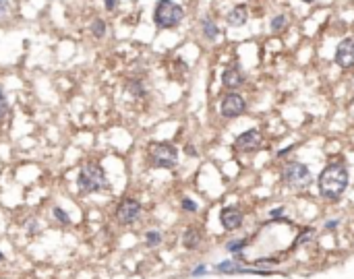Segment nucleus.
Here are the masks:
<instances>
[{"label":"nucleus","mask_w":354,"mask_h":279,"mask_svg":"<svg viewBox=\"0 0 354 279\" xmlns=\"http://www.w3.org/2000/svg\"><path fill=\"white\" fill-rule=\"evenodd\" d=\"M350 184V174L348 168L340 163H329L317 178V188L319 195L327 201H338Z\"/></svg>","instance_id":"obj_1"},{"label":"nucleus","mask_w":354,"mask_h":279,"mask_svg":"<svg viewBox=\"0 0 354 279\" xmlns=\"http://www.w3.org/2000/svg\"><path fill=\"white\" fill-rule=\"evenodd\" d=\"M185 11L181 5H176L174 0H158L156 9H153V23L160 29H174L183 23Z\"/></svg>","instance_id":"obj_2"},{"label":"nucleus","mask_w":354,"mask_h":279,"mask_svg":"<svg viewBox=\"0 0 354 279\" xmlns=\"http://www.w3.org/2000/svg\"><path fill=\"white\" fill-rule=\"evenodd\" d=\"M77 184H79V190L81 192H98V190L108 188V176H106V172H104L102 165L87 163L79 172Z\"/></svg>","instance_id":"obj_3"},{"label":"nucleus","mask_w":354,"mask_h":279,"mask_svg":"<svg viewBox=\"0 0 354 279\" xmlns=\"http://www.w3.org/2000/svg\"><path fill=\"white\" fill-rule=\"evenodd\" d=\"M282 180L290 188H306L313 182V174L304 163L300 161H288L282 168Z\"/></svg>","instance_id":"obj_4"},{"label":"nucleus","mask_w":354,"mask_h":279,"mask_svg":"<svg viewBox=\"0 0 354 279\" xmlns=\"http://www.w3.org/2000/svg\"><path fill=\"white\" fill-rule=\"evenodd\" d=\"M149 163L153 168L172 170L179 163V149L170 143H153L149 147Z\"/></svg>","instance_id":"obj_5"},{"label":"nucleus","mask_w":354,"mask_h":279,"mask_svg":"<svg viewBox=\"0 0 354 279\" xmlns=\"http://www.w3.org/2000/svg\"><path fill=\"white\" fill-rule=\"evenodd\" d=\"M141 215V203L137 199H124L120 201L118 209H116V219L120 226H132L139 221Z\"/></svg>","instance_id":"obj_6"},{"label":"nucleus","mask_w":354,"mask_h":279,"mask_svg":"<svg viewBox=\"0 0 354 279\" xmlns=\"http://www.w3.org/2000/svg\"><path fill=\"white\" fill-rule=\"evenodd\" d=\"M245 110H247V101H245V97L238 95V93L224 95L222 103H219V112H222L224 118H238Z\"/></svg>","instance_id":"obj_7"},{"label":"nucleus","mask_w":354,"mask_h":279,"mask_svg":"<svg viewBox=\"0 0 354 279\" xmlns=\"http://www.w3.org/2000/svg\"><path fill=\"white\" fill-rule=\"evenodd\" d=\"M263 143V137L257 128H249L247 133H242L236 137L234 141V149L236 151H242V153H249V151H257Z\"/></svg>","instance_id":"obj_8"},{"label":"nucleus","mask_w":354,"mask_h":279,"mask_svg":"<svg viewBox=\"0 0 354 279\" xmlns=\"http://www.w3.org/2000/svg\"><path fill=\"white\" fill-rule=\"evenodd\" d=\"M336 64L342 69H352L354 67V39H342L338 48H336V56H334Z\"/></svg>","instance_id":"obj_9"},{"label":"nucleus","mask_w":354,"mask_h":279,"mask_svg":"<svg viewBox=\"0 0 354 279\" xmlns=\"http://www.w3.org/2000/svg\"><path fill=\"white\" fill-rule=\"evenodd\" d=\"M242 221H245V215H242V211L238 207H224L222 211H219V224L224 226V230H236L242 226Z\"/></svg>","instance_id":"obj_10"},{"label":"nucleus","mask_w":354,"mask_h":279,"mask_svg":"<svg viewBox=\"0 0 354 279\" xmlns=\"http://www.w3.org/2000/svg\"><path fill=\"white\" fill-rule=\"evenodd\" d=\"M249 21V11H247V7L245 5H238V7H234L228 15H226V23L230 25V27H242Z\"/></svg>","instance_id":"obj_11"},{"label":"nucleus","mask_w":354,"mask_h":279,"mask_svg":"<svg viewBox=\"0 0 354 279\" xmlns=\"http://www.w3.org/2000/svg\"><path fill=\"white\" fill-rule=\"evenodd\" d=\"M222 83H224V87H228V89H236V87H240V85L245 83V75H242L236 67H230V69H226L222 73Z\"/></svg>","instance_id":"obj_12"},{"label":"nucleus","mask_w":354,"mask_h":279,"mask_svg":"<svg viewBox=\"0 0 354 279\" xmlns=\"http://www.w3.org/2000/svg\"><path fill=\"white\" fill-rule=\"evenodd\" d=\"M199 244H201V234H199L195 228H189L185 234H183V246L187 250H195Z\"/></svg>","instance_id":"obj_13"},{"label":"nucleus","mask_w":354,"mask_h":279,"mask_svg":"<svg viewBox=\"0 0 354 279\" xmlns=\"http://www.w3.org/2000/svg\"><path fill=\"white\" fill-rule=\"evenodd\" d=\"M201 31H203L205 39H209V41L217 39V35H219V27L215 25V21L209 19V17H205V19L201 21Z\"/></svg>","instance_id":"obj_14"},{"label":"nucleus","mask_w":354,"mask_h":279,"mask_svg":"<svg viewBox=\"0 0 354 279\" xmlns=\"http://www.w3.org/2000/svg\"><path fill=\"white\" fill-rule=\"evenodd\" d=\"M247 244H249V240H247V238H240V240H230V242L226 244V250H228V252H232V254L236 256V254H242V250L247 248Z\"/></svg>","instance_id":"obj_15"},{"label":"nucleus","mask_w":354,"mask_h":279,"mask_svg":"<svg viewBox=\"0 0 354 279\" xmlns=\"http://www.w3.org/2000/svg\"><path fill=\"white\" fill-rule=\"evenodd\" d=\"M238 269H240V265H236V263H232V261H222V263H217L215 265V271L217 273H238Z\"/></svg>","instance_id":"obj_16"},{"label":"nucleus","mask_w":354,"mask_h":279,"mask_svg":"<svg viewBox=\"0 0 354 279\" xmlns=\"http://www.w3.org/2000/svg\"><path fill=\"white\" fill-rule=\"evenodd\" d=\"M313 236H315V228H304V230L300 232V236L296 238L294 246H300V244H304V242H311V240H313Z\"/></svg>","instance_id":"obj_17"},{"label":"nucleus","mask_w":354,"mask_h":279,"mask_svg":"<svg viewBox=\"0 0 354 279\" xmlns=\"http://www.w3.org/2000/svg\"><path fill=\"white\" fill-rule=\"evenodd\" d=\"M128 89H130L132 97H143V95H145V87H143V83H141V81H130Z\"/></svg>","instance_id":"obj_18"},{"label":"nucleus","mask_w":354,"mask_h":279,"mask_svg":"<svg viewBox=\"0 0 354 279\" xmlns=\"http://www.w3.org/2000/svg\"><path fill=\"white\" fill-rule=\"evenodd\" d=\"M270 27H272L274 33L282 31V29L286 27V15H278V17H274V19H272V23H270Z\"/></svg>","instance_id":"obj_19"},{"label":"nucleus","mask_w":354,"mask_h":279,"mask_svg":"<svg viewBox=\"0 0 354 279\" xmlns=\"http://www.w3.org/2000/svg\"><path fill=\"white\" fill-rule=\"evenodd\" d=\"M92 33L96 35V37H104V33H106V23L102 19H96L94 23H92Z\"/></svg>","instance_id":"obj_20"},{"label":"nucleus","mask_w":354,"mask_h":279,"mask_svg":"<svg viewBox=\"0 0 354 279\" xmlns=\"http://www.w3.org/2000/svg\"><path fill=\"white\" fill-rule=\"evenodd\" d=\"M145 242H147V246H158L160 242H162V234L160 232H147V236H145Z\"/></svg>","instance_id":"obj_21"},{"label":"nucleus","mask_w":354,"mask_h":279,"mask_svg":"<svg viewBox=\"0 0 354 279\" xmlns=\"http://www.w3.org/2000/svg\"><path fill=\"white\" fill-rule=\"evenodd\" d=\"M52 211H54V217H56V219H58L60 224H71V217L66 215V213H64V211H62L60 207H54Z\"/></svg>","instance_id":"obj_22"},{"label":"nucleus","mask_w":354,"mask_h":279,"mask_svg":"<svg viewBox=\"0 0 354 279\" xmlns=\"http://www.w3.org/2000/svg\"><path fill=\"white\" fill-rule=\"evenodd\" d=\"M7 112H9V101H7V95H5V91L0 89V118H3V116H7Z\"/></svg>","instance_id":"obj_23"},{"label":"nucleus","mask_w":354,"mask_h":279,"mask_svg":"<svg viewBox=\"0 0 354 279\" xmlns=\"http://www.w3.org/2000/svg\"><path fill=\"white\" fill-rule=\"evenodd\" d=\"M181 205H183V209H185V211H191V213H193V211H197V203H195L193 199H189V197H185Z\"/></svg>","instance_id":"obj_24"},{"label":"nucleus","mask_w":354,"mask_h":279,"mask_svg":"<svg viewBox=\"0 0 354 279\" xmlns=\"http://www.w3.org/2000/svg\"><path fill=\"white\" fill-rule=\"evenodd\" d=\"M282 213H284V209H282V207L272 209V211H270V217H272V219H284V217H282ZM284 221H286V219H284Z\"/></svg>","instance_id":"obj_25"},{"label":"nucleus","mask_w":354,"mask_h":279,"mask_svg":"<svg viewBox=\"0 0 354 279\" xmlns=\"http://www.w3.org/2000/svg\"><path fill=\"white\" fill-rule=\"evenodd\" d=\"M338 226H340V219H329V221H325V224H323V228H325L327 232H331V230H336Z\"/></svg>","instance_id":"obj_26"},{"label":"nucleus","mask_w":354,"mask_h":279,"mask_svg":"<svg viewBox=\"0 0 354 279\" xmlns=\"http://www.w3.org/2000/svg\"><path fill=\"white\" fill-rule=\"evenodd\" d=\"M205 273H207L205 265H199V267H195V269L191 271V275H193V277H199V275H205Z\"/></svg>","instance_id":"obj_27"},{"label":"nucleus","mask_w":354,"mask_h":279,"mask_svg":"<svg viewBox=\"0 0 354 279\" xmlns=\"http://www.w3.org/2000/svg\"><path fill=\"white\" fill-rule=\"evenodd\" d=\"M104 7H106L108 11H114V9L118 7V0H104Z\"/></svg>","instance_id":"obj_28"},{"label":"nucleus","mask_w":354,"mask_h":279,"mask_svg":"<svg viewBox=\"0 0 354 279\" xmlns=\"http://www.w3.org/2000/svg\"><path fill=\"white\" fill-rule=\"evenodd\" d=\"M9 13V0H0V17H5Z\"/></svg>","instance_id":"obj_29"},{"label":"nucleus","mask_w":354,"mask_h":279,"mask_svg":"<svg viewBox=\"0 0 354 279\" xmlns=\"http://www.w3.org/2000/svg\"><path fill=\"white\" fill-rule=\"evenodd\" d=\"M292 149H294V145H290V147H284V149H282V151H278V157H284L286 153H290V151H292Z\"/></svg>","instance_id":"obj_30"},{"label":"nucleus","mask_w":354,"mask_h":279,"mask_svg":"<svg viewBox=\"0 0 354 279\" xmlns=\"http://www.w3.org/2000/svg\"><path fill=\"white\" fill-rule=\"evenodd\" d=\"M187 153H189V155H197V151H195V147H191V145H189V147H187Z\"/></svg>","instance_id":"obj_31"},{"label":"nucleus","mask_w":354,"mask_h":279,"mask_svg":"<svg viewBox=\"0 0 354 279\" xmlns=\"http://www.w3.org/2000/svg\"><path fill=\"white\" fill-rule=\"evenodd\" d=\"M300 3H304V5H311V3H313V0H300Z\"/></svg>","instance_id":"obj_32"},{"label":"nucleus","mask_w":354,"mask_h":279,"mask_svg":"<svg viewBox=\"0 0 354 279\" xmlns=\"http://www.w3.org/2000/svg\"><path fill=\"white\" fill-rule=\"evenodd\" d=\"M3 259H5V256H3V252H0V261H3Z\"/></svg>","instance_id":"obj_33"}]
</instances>
